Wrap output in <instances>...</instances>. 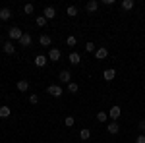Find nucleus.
<instances>
[{"label": "nucleus", "mask_w": 145, "mask_h": 143, "mask_svg": "<svg viewBox=\"0 0 145 143\" xmlns=\"http://www.w3.org/2000/svg\"><path fill=\"white\" fill-rule=\"evenodd\" d=\"M46 93H48L50 97L58 99V97H62V93H64V91H62L60 85H48V87H46Z\"/></svg>", "instance_id": "obj_1"}, {"label": "nucleus", "mask_w": 145, "mask_h": 143, "mask_svg": "<svg viewBox=\"0 0 145 143\" xmlns=\"http://www.w3.org/2000/svg\"><path fill=\"white\" fill-rule=\"evenodd\" d=\"M120 114H122V108H120L118 104H114V106L108 108V118H112V122L118 120V118H120Z\"/></svg>", "instance_id": "obj_2"}, {"label": "nucleus", "mask_w": 145, "mask_h": 143, "mask_svg": "<svg viewBox=\"0 0 145 143\" xmlns=\"http://www.w3.org/2000/svg\"><path fill=\"white\" fill-rule=\"evenodd\" d=\"M108 56V48L106 46H97V50H95V58L97 60H105Z\"/></svg>", "instance_id": "obj_3"}, {"label": "nucleus", "mask_w": 145, "mask_h": 143, "mask_svg": "<svg viewBox=\"0 0 145 143\" xmlns=\"http://www.w3.org/2000/svg\"><path fill=\"white\" fill-rule=\"evenodd\" d=\"M58 79H60V83H72V74L68 72V70H62L60 74H58Z\"/></svg>", "instance_id": "obj_4"}, {"label": "nucleus", "mask_w": 145, "mask_h": 143, "mask_svg": "<svg viewBox=\"0 0 145 143\" xmlns=\"http://www.w3.org/2000/svg\"><path fill=\"white\" fill-rule=\"evenodd\" d=\"M114 77H116V70H114V68H106V70L103 72V79H105V81H112Z\"/></svg>", "instance_id": "obj_5"}, {"label": "nucleus", "mask_w": 145, "mask_h": 143, "mask_svg": "<svg viewBox=\"0 0 145 143\" xmlns=\"http://www.w3.org/2000/svg\"><path fill=\"white\" fill-rule=\"evenodd\" d=\"M60 56H62V52H60L58 48H50V50H48V60H52V62H58Z\"/></svg>", "instance_id": "obj_6"}, {"label": "nucleus", "mask_w": 145, "mask_h": 143, "mask_svg": "<svg viewBox=\"0 0 145 143\" xmlns=\"http://www.w3.org/2000/svg\"><path fill=\"white\" fill-rule=\"evenodd\" d=\"M43 16H45L46 20H54L56 18V10L52 8V6H46L45 10H43Z\"/></svg>", "instance_id": "obj_7"}, {"label": "nucleus", "mask_w": 145, "mask_h": 143, "mask_svg": "<svg viewBox=\"0 0 145 143\" xmlns=\"http://www.w3.org/2000/svg\"><path fill=\"white\" fill-rule=\"evenodd\" d=\"M46 60H48V56H43V54L35 56V66H37V68H45L46 66Z\"/></svg>", "instance_id": "obj_8"}, {"label": "nucleus", "mask_w": 145, "mask_h": 143, "mask_svg": "<svg viewBox=\"0 0 145 143\" xmlns=\"http://www.w3.org/2000/svg\"><path fill=\"white\" fill-rule=\"evenodd\" d=\"M8 35H10V39H18V41H20V39H22V29H20V27H12L10 31H8Z\"/></svg>", "instance_id": "obj_9"}, {"label": "nucleus", "mask_w": 145, "mask_h": 143, "mask_svg": "<svg viewBox=\"0 0 145 143\" xmlns=\"http://www.w3.org/2000/svg\"><path fill=\"white\" fill-rule=\"evenodd\" d=\"M31 43H33L31 35H29V33H23L22 39H20V44H22V46H31Z\"/></svg>", "instance_id": "obj_10"}, {"label": "nucleus", "mask_w": 145, "mask_h": 143, "mask_svg": "<svg viewBox=\"0 0 145 143\" xmlns=\"http://www.w3.org/2000/svg\"><path fill=\"white\" fill-rule=\"evenodd\" d=\"M106 132L112 133V135H116V133L120 132V126H118L116 122H110V124H106Z\"/></svg>", "instance_id": "obj_11"}, {"label": "nucleus", "mask_w": 145, "mask_h": 143, "mask_svg": "<svg viewBox=\"0 0 145 143\" xmlns=\"http://www.w3.org/2000/svg\"><path fill=\"white\" fill-rule=\"evenodd\" d=\"M2 48H4V52H6V54H14V52H16V46H14L12 41H6V43L2 44Z\"/></svg>", "instance_id": "obj_12"}, {"label": "nucleus", "mask_w": 145, "mask_h": 143, "mask_svg": "<svg viewBox=\"0 0 145 143\" xmlns=\"http://www.w3.org/2000/svg\"><path fill=\"white\" fill-rule=\"evenodd\" d=\"M16 87H18V91H22V93H25V91L29 89V81H27V79H20V81L16 83Z\"/></svg>", "instance_id": "obj_13"}, {"label": "nucleus", "mask_w": 145, "mask_h": 143, "mask_svg": "<svg viewBox=\"0 0 145 143\" xmlns=\"http://www.w3.org/2000/svg\"><path fill=\"white\" fill-rule=\"evenodd\" d=\"M39 44H41V46H50V44H52V39L45 33V35H41V37H39Z\"/></svg>", "instance_id": "obj_14"}, {"label": "nucleus", "mask_w": 145, "mask_h": 143, "mask_svg": "<svg viewBox=\"0 0 145 143\" xmlns=\"http://www.w3.org/2000/svg\"><path fill=\"white\" fill-rule=\"evenodd\" d=\"M68 60H70V64H74V66H78L79 62H81V56H79L78 52H70V56H68Z\"/></svg>", "instance_id": "obj_15"}, {"label": "nucleus", "mask_w": 145, "mask_h": 143, "mask_svg": "<svg viewBox=\"0 0 145 143\" xmlns=\"http://www.w3.org/2000/svg\"><path fill=\"white\" fill-rule=\"evenodd\" d=\"M97 8H99V2H97V0H89V2L85 4V10L91 12V14H93V12H97Z\"/></svg>", "instance_id": "obj_16"}, {"label": "nucleus", "mask_w": 145, "mask_h": 143, "mask_svg": "<svg viewBox=\"0 0 145 143\" xmlns=\"http://www.w3.org/2000/svg\"><path fill=\"white\" fill-rule=\"evenodd\" d=\"M10 18H12L10 8H2V10H0V20H2V22H8Z\"/></svg>", "instance_id": "obj_17"}, {"label": "nucleus", "mask_w": 145, "mask_h": 143, "mask_svg": "<svg viewBox=\"0 0 145 143\" xmlns=\"http://www.w3.org/2000/svg\"><path fill=\"white\" fill-rule=\"evenodd\" d=\"M120 6H122V10L130 12V10L135 6V2H134V0H122V2H120Z\"/></svg>", "instance_id": "obj_18"}, {"label": "nucleus", "mask_w": 145, "mask_h": 143, "mask_svg": "<svg viewBox=\"0 0 145 143\" xmlns=\"http://www.w3.org/2000/svg\"><path fill=\"white\" fill-rule=\"evenodd\" d=\"M10 114H12L10 106H6V104H4V106H0V118H8Z\"/></svg>", "instance_id": "obj_19"}, {"label": "nucleus", "mask_w": 145, "mask_h": 143, "mask_svg": "<svg viewBox=\"0 0 145 143\" xmlns=\"http://www.w3.org/2000/svg\"><path fill=\"white\" fill-rule=\"evenodd\" d=\"M79 137H81L83 141H87V139L91 137V130H87V128H83V130L79 132Z\"/></svg>", "instance_id": "obj_20"}, {"label": "nucleus", "mask_w": 145, "mask_h": 143, "mask_svg": "<svg viewBox=\"0 0 145 143\" xmlns=\"http://www.w3.org/2000/svg\"><path fill=\"white\" fill-rule=\"evenodd\" d=\"M66 14L70 16V18H76V16H78V8H76V6H68Z\"/></svg>", "instance_id": "obj_21"}, {"label": "nucleus", "mask_w": 145, "mask_h": 143, "mask_svg": "<svg viewBox=\"0 0 145 143\" xmlns=\"http://www.w3.org/2000/svg\"><path fill=\"white\" fill-rule=\"evenodd\" d=\"M97 120H99V122H106V120H108V112L99 110V112H97Z\"/></svg>", "instance_id": "obj_22"}, {"label": "nucleus", "mask_w": 145, "mask_h": 143, "mask_svg": "<svg viewBox=\"0 0 145 143\" xmlns=\"http://www.w3.org/2000/svg\"><path fill=\"white\" fill-rule=\"evenodd\" d=\"M64 124H66V128H72V126L76 124V118H74V116H66V118H64Z\"/></svg>", "instance_id": "obj_23"}, {"label": "nucleus", "mask_w": 145, "mask_h": 143, "mask_svg": "<svg viewBox=\"0 0 145 143\" xmlns=\"http://www.w3.org/2000/svg\"><path fill=\"white\" fill-rule=\"evenodd\" d=\"M76 43H78V39H76L74 35H68V39H66V44H68V46H76Z\"/></svg>", "instance_id": "obj_24"}, {"label": "nucleus", "mask_w": 145, "mask_h": 143, "mask_svg": "<svg viewBox=\"0 0 145 143\" xmlns=\"http://www.w3.org/2000/svg\"><path fill=\"white\" fill-rule=\"evenodd\" d=\"M23 12H25L27 16H31V14L35 12V6L33 4H25V6H23Z\"/></svg>", "instance_id": "obj_25"}, {"label": "nucleus", "mask_w": 145, "mask_h": 143, "mask_svg": "<svg viewBox=\"0 0 145 143\" xmlns=\"http://www.w3.org/2000/svg\"><path fill=\"white\" fill-rule=\"evenodd\" d=\"M46 25V18L45 16H37V27H45Z\"/></svg>", "instance_id": "obj_26"}, {"label": "nucleus", "mask_w": 145, "mask_h": 143, "mask_svg": "<svg viewBox=\"0 0 145 143\" xmlns=\"http://www.w3.org/2000/svg\"><path fill=\"white\" fill-rule=\"evenodd\" d=\"M68 91H70V93H78V91H79V85L72 81V83H68Z\"/></svg>", "instance_id": "obj_27"}, {"label": "nucleus", "mask_w": 145, "mask_h": 143, "mask_svg": "<svg viewBox=\"0 0 145 143\" xmlns=\"http://www.w3.org/2000/svg\"><path fill=\"white\" fill-rule=\"evenodd\" d=\"M85 50H87V52H93V54H95V50H97V44L89 41V43L85 44Z\"/></svg>", "instance_id": "obj_28"}, {"label": "nucleus", "mask_w": 145, "mask_h": 143, "mask_svg": "<svg viewBox=\"0 0 145 143\" xmlns=\"http://www.w3.org/2000/svg\"><path fill=\"white\" fill-rule=\"evenodd\" d=\"M29 103H31V104H37V103H39V95L31 93V95H29Z\"/></svg>", "instance_id": "obj_29"}, {"label": "nucleus", "mask_w": 145, "mask_h": 143, "mask_svg": "<svg viewBox=\"0 0 145 143\" xmlns=\"http://www.w3.org/2000/svg\"><path fill=\"white\" fill-rule=\"evenodd\" d=\"M135 143H145V133H139V135L135 137Z\"/></svg>", "instance_id": "obj_30"}, {"label": "nucleus", "mask_w": 145, "mask_h": 143, "mask_svg": "<svg viewBox=\"0 0 145 143\" xmlns=\"http://www.w3.org/2000/svg\"><path fill=\"white\" fill-rule=\"evenodd\" d=\"M137 128H139V132L143 133V132H145V120H141V122H139V124H137Z\"/></svg>", "instance_id": "obj_31"}]
</instances>
